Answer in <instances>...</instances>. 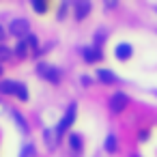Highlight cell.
Returning a JSON list of instances; mask_svg holds the SVG:
<instances>
[{
	"label": "cell",
	"mask_w": 157,
	"mask_h": 157,
	"mask_svg": "<svg viewBox=\"0 0 157 157\" xmlns=\"http://www.w3.org/2000/svg\"><path fill=\"white\" fill-rule=\"evenodd\" d=\"M11 35L13 37H28L30 35V24L26 20H13L11 22Z\"/></svg>",
	"instance_id": "6da1fadb"
},
{
	"label": "cell",
	"mask_w": 157,
	"mask_h": 157,
	"mask_svg": "<svg viewBox=\"0 0 157 157\" xmlns=\"http://www.w3.org/2000/svg\"><path fill=\"white\" fill-rule=\"evenodd\" d=\"M37 71L45 78V80H50V82H54V84H58V80H60V73H58V69L56 67H52V65H45V63H41L39 67H37Z\"/></svg>",
	"instance_id": "7a4b0ae2"
},
{
	"label": "cell",
	"mask_w": 157,
	"mask_h": 157,
	"mask_svg": "<svg viewBox=\"0 0 157 157\" xmlns=\"http://www.w3.org/2000/svg\"><path fill=\"white\" fill-rule=\"evenodd\" d=\"M127 103H129V97L125 93H114L112 99H110V110L112 112H123L127 108Z\"/></svg>",
	"instance_id": "3957f363"
},
{
	"label": "cell",
	"mask_w": 157,
	"mask_h": 157,
	"mask_svg": "<svg viewBox=\"0 0 157 157\" xmlns=\"http://www.w3.org/2000/svg\"><path fill=\"white\" fill-rule=\"evenodd\" d=\"M73 118H75V103H71V105H69L67 114H65V116H63V121L58 123V127H56V136H63V133H65V129H67V127H71Z\"/></svg>",
	"instance_id": "277c9868"
},
{
	"label": "cell",
	"mask_w": 157,
	"mask_h": 157,
	"mask_svg": "<svg viewBox=\"0 0 157 157\" xmlns=\"http://www.w3.org/2000/svg\"><path fill=\"white\" fill-rule=\"evenodd\" d=\"M20 82H13V80H5V82H0V93L2 95H17L20 93Z\"/></svg>",
	"instance_id": "5b68a950"
},
{
	"label": "cell",
	"mask_w": 157,
	"mask_h": 157,
	"mask_svg": "<svg viewBox=\"0 0 157 157\" xmlns=\"http://www.w3.org/2000/svg\"><path fill=\"white\" fill-rule=\"evenodd\" d=\"M114 54H116L118 60H127V58L131 56V45H129V43H118L116 50H114Z\"/></svg>",
	"instance_id": "8992f818"
},
{
	"label": "cell",
	"mask_w": 157,
	"mask_h": 157,
	"mask_svg": "<svg viewBox=\"0 0 157 157\" xmlns=\"http://www.w3.org/2000/svg\"><path fill=\"white\" fill-rule=\"evenodd\" d=\"M97 78H99L103 84H112V82H116V75H114L110 69H99V71H97Z\"/></svg>",
	"instance_id": "52a82bcc"
},
{
	"label": "cell",
	"mask_w": 157,
	"mask_h": 157,
	"mask_svg": "<svg viewBox=\"0 0 157 157\" xmlns=\"http://www.w3.org/2000/svg\"><path fill=\"white\" fill-rule=\"evenodd\" d=\"M88 11H90V2H78L75 5V17L78 20H84L88 15Z\"/></svg>",
	"instance_id": "ba28073f"
},
{
	"label": "cell",
	"mask_w": 157,
	"mask_h": 157,
	"mask_svg": "<svg viewBox=\"0 0 157 157\" xmlns=\"http://www.w3.org/2000/svg\"><path fill=\"white\" fill-rule=\"evenodd\" d=\"M82 54H84V58H86L88 63H95L97 58H101V52H99L97 48H84Z\"/></svg>",
	"instance_id": "9c48e42d"
},
{
	"label": "cell",
	"mask_w": 157,
	"mask_h": 157,
	"mask_svg": "<svg viewBox=\"0 0 157 157\" xmlns=\"http://www.w3.org/2000/svg\"><path fill=\"white\" fill-rule=\"evenodd\" d=\"M11 116H13V121H15V123L20 125V129H22V131H28V125H26V121L22 118V114H20V112L11 110Z\"/></svg>",
	"instance_id": "30bf717a"
},
{
	"label": "cell",
	"mask_w": 157,
	"mask_h": 157,
	"mask_svg": "<svg viewBox=\"0 0 157 157\" xmlns=\"http://www.w3.org/2000/svg\"><path fill=\"white\" fill-rule=\"evenodd\" d=\"M33 9L37 13H45L48 11V2H43V0H33Z\"/></svg>",
	"instance_id": "8fae6325"
},
{
	"label": "cell",
	"mask_w": 157,
	"mask_h": 157,
	"mask_svg": "<svg viewBox=\"0 0 157 157\" xmlns=\"http://www.w3.org/2000/svg\"><path fill=\"white\" fill-rule=\"evenodd\" d=\"M105 151H108V153H114V151H116V138H114V136H108V138H105Z\"/></svg>",
	"instance_id": "7c38bea8"
},
{
	"label": "cell",
	"mask_w": 157,
	"mask_h": 157,
	"mask_svg": "<svg viewBox=\"0 0 157 157\" xmlns=\"http://www.w3.org/2000/svg\"><path fill=\"white\" fill-rule=\"evenodd\" d=\"M69 142H71V148H73V153H78V151L82 148V144H80V136H75V133H73V136L69 138Z\"/></svg>",
	"instance_id": "4fadbf2b"
},
{
	"label": "cell",
	"mask_w": 157,
	"mask_h": 157,
	"mask_svg": "<svg viewBox=\"0 0 157 157\" xmlns=\"http://www.w3.org/2000/svg\"><path fill=\"white\" fill-rule=\"evenodd\" d=\"M22 157H35V146L33 144H26L24 151H22Z\"/></svg>",
	"instance_id": "5bb4252c"
},
{
	"label": "cell",
	"mask_w": 157,
	"mask_h": 157,
	"mask_svg": "<svg viewBox=\"0 0 157 157\" xmlns=\"http://www.w3.org/2000/svg\"><path fill=\"white\" fill-rule=\"evenodd\" d=\"M7 58H11V50L5 48V45H0V60H7Z\"/></svg>",
	"instance_id": "9a60e30c"
},
{
	"label": "cell",
	"mask_w": 157,
	"mask_h": 157,
	"mask_svg": "<svg viewBox=\"0 0 157 157\" xmlns=\"http://www.w3.org/2000/svg\"><path fill=\"white\" fill-rule=\"evenodd\" d=\"M17 97H20V99H22V101H26V99H28V88H26V86H24V84H22V86H20V93H17Z\"/></svg>",
	"instance_id": "2e32d148"
},
{
	"label": "cell",
	"mask_w": 157,
	"mask_h": 157,
	"mask_svg": "<svg viewBox=\"0 0 157 157\" xmlns=\"http://www.w3.org/2000/svg\"><path fill=\"white\" fill-rule=\"evenodd\" d=\"M15 52H17L20 56H24V54H26V41H20L17 48H15Z\"/></svg>",
	"instance_id": "e0dca14e"
},
{
	"label": "cell",
	"mask_w": 157,
	"mask_h": 157,
	"mask_svg": "<svg viewBox=\"0 0 157 157\" xmlns=\"http://www.w3.org/2000/svg\"><path fill=\"white\" fill-rule=\"evenodd\" d=\"M26 43H28L30 48H37V37H35V35H28V37H26Z\"/></svg>",
	"instance_id": "ac0fdd59"
},
{
	"label": "cell",
	"mask_w": 157,
	"mask_h": 157,
	"mask_svg": "<svg viewBox=\"0 0 157 157\" xmlns=\"http://www.w3.org/2000/svg\"><path fill=\"white\" fill-rule=\"evenodd\" d=\"M5 39V30H2V26H0V41Z\"/></svg>",
	"instance_id": "d6986e66"
},
{
	"label": "cell",
	"mask_w": 157,
	"mask_h": 157,
	"mask_svg": "<svg viewBox=\"0 0 157 157\" xmlns=\"http://www.w3.org/2000/svg\"><path fill=\"white\" fill-rule=\"evenodd\" d=\"M0 73H2V67H0Z\"/></svg>",
	"instance_id": "ffe728a7"
},
{
	"label": "cell",
	"mask_w": 157,
	"mask_h": 157,
	"mask_svg": "<svg viewBox=\"0 0 157 157\" xmlns=\"http://www.w3.org/2000/svg\"><path fill=\"white\" fill-rule=\"evenodd\" d=\"M133 157H136V155H133Z\"/></svg>",
	"instance_id": "44dd1931"
}]
</instances>
